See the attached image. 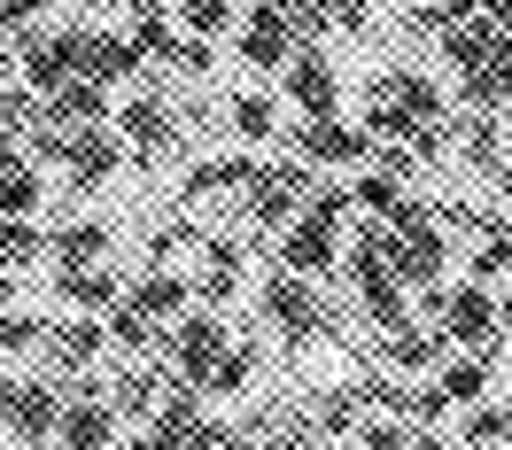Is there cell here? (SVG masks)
<instances>
[{"label": "cell", "mask_w": 512, "mask_h": 450, "mask_svg": "<svg viewBox=\"0 0 512 450\" xmlns=\"http://www.w3.org/2000/svg\"><path fill=\"white\" fill-rule=\"evenodd\" d=\"M249 171H256V156H218V163H194L187 171V202H202V194H241L249 187Z\"/></svg>", "instance_id": "25"}, {"label": "cell", "mask_w": 512, "mask_h": 450, "mask_svg": "<svg viewBox=\"0 0 512 450\" xmlns=\"http://www.w3.org/2000/svg\"><path fill=\"white\" fill-rule=\"evenodd\" d=\"M109 443H117L109 396H70L63 419H55V450H109Z\"/></svg>", "instance_id": "16"}, {"label": "cell", "mask_w": 512, "mask_h": 450, "mask_svg": "<svg viewBox=\"0 0 512 450\" xmlns=\"http://www.w3.org/2000/svg\"><path fill=\"white\" fill-rule=\"evenodd\" d=\"M39 109H47V101H39L32 86H8V94H0V125H8V132H24Z\"/></svg>", "instance_id": "42"}, {"label": "cell", "mask_w": 512, "mask_h": 450, "mask_svg": "<svg viewBox=\"0 0 512 450\" xmlns=\"http://www.w3.org/2000/svg\"><path fill=\"white\" fill-rule=\"evenodd\" d=\"M132 163V148H125V132H109V125H70V156H63V171H70V187L78 194H101L117 171Z\"/></svg>", "instance_id": "9"}, {"label": "cell", "mask_w": 512, "mask_h": 450, "mask_svg": "<svg viewBox=\"0 0 512 450\" xmlns=\"http://www.w3.org/2000/svg\"><path fill=\"white\" fill-rule=\"evenodd\" d=\"M47 117L55 125H109V86L101 78H63L47 94Z\"/></svg>", "instance_id": "22"}, {"label": "cell", "mask_w": 512, "mask_h": 450, "mask_svg": "<svg viewBox=\"0 0 512 450\" xmlns=\"http://www.w3.org/2000/svg\"><path fill=\"white\" fill-rule=\"evenodd\" d=\"M8 70H16V47H0V78H8Z\"/></svg>", "instance_id": "52"}, {"label": "cell", "mask_w": 512, "mask_h": 450, "mask_svg": "<svg viewBox=\"0 0 512 450\" xmlns=\"http://www.w3.org/2000/svg\"><path fill=\"white\" fill-rule=\"evenodd\" d=\"M101 326H109V342H117V350H132V357H148V350L163 342V326H156V319H140L132 303H117V311H101Z\"/></svg>", "instance_id": "33"}, {"label": "cell", "mask_w": 512, "mask_h": 450, "mask_svg": "<svg viewBox=\"0 0 512 450\" xmlns=\"http://www.w3.org/2000/svg\"><path fill=\"white\" fill-rule=\"evenodd\" d=\"M489 381H497V342H489V350H450L443 365H435V388L450 396V412L481 404V396H489Z\"/></svg>", "instance_id": "14"}, {"label": "cell", "mask_w": 512, "mask_h": 450, "mask_svg": "<svg viewBox=\"0 0 512 450\" xmlns=\"http://www.w3.org/2000/svg\"><path fill=\"white\" fill-rule=\"evenodd\" d=\"M319 450H334V443H319Z\"/></svg>", "instance_id": "54"}, {"label": "cell", "mask_w": 512, "mask_h": 450, "mask_svg": "<svg viewBox=\"0 0 512 450\" xmlns=\"http://www.w3.org/2000/svg\"><path fill=\"white\" fill-rule=\"evenodd\" d=\"M63 388L55 381H24V396H16V412H8V435L24 450H39V443H55V419H63Z\"/></svg>", "instance_id": "18"}, {"label": "cell", "mask_w": 512, "mask_h": 450, "mask_svg": "<svg viewBox=\"0 0 512 450\" xmlns=\"http://www.w3.org/2000/svg\"><path fill=\"white\" fill-rule=\"evenodd\" d=\"M156 388H163V357H148V373H125V381H117L109 412H117V419H148V412H156Z\"/></svg>", "instance_id": "31"}, {"label": "cell", "mask_w": 512, "mask_h": 450, "mask_svg": "<svg viewBox=\"0 0 512 450\" xmlns=\"http://www.w3.org/2000/svg\"><path fill=\"white\" fill-rule=\"evenodd\" d=\"M132 47H140V55H163V47H171V24H163V16H132Z\"/></svg>", "instance_id": "44"}, {"label": "cell", "mask_w": 512, "mask_h": 450, "mask_svg": "<svg viewBox=\"0 0 512 450\" xmlns=\"http://www.w3.org/2000/svg\"><path fill=\"white\" fill-rule=\"evenodd\" d=\"M357 412H365V396H357V388H334V396H319V427H326V435H350Z\"/></svg>", "instance_id": "40"}, {"label": "cell", "mask_w": 512, "mask_h": 450, "mask_svg": "<svg viewBox=\"0 0 512 450\" xmlns=\"http://www.w3.org/2000/svg\"><path fill=\"white\" fill-rule=\"evenodd\" d=\"M39 202H47V187H39V171L24 156L0 171V218H39Z\"/></svg>", "instance_id": "29"}, {"label": "cell", "mask_w": 512, "mask_h": 450, "mask_svg": "<svg viewBox=\"0 0 512 450\" xmlns=\"http://www.w3.org/2000/svg\"><path fill=\"white\" fill-rule=\"evenodd\" d=\"M39 8H47V0H0V32H24Z\"/></svg>", "instance_id": "45"}, {"label": "cell", "mask_w": 512, "mask_h": 450, "mask_svg": "<svg viewBox=\"0 0 512 450\" xmlns=\"http://www.w3.org/2000/svg\"><path fill=\"white\" fill-rule=\"evenodd\" d=\"M109 117H117V132H125V148H140V156H163V148L179 140V125H171L163 94H132V101H117Z\"/></svg>", "instance_id": "15"}, {"label": "cell", "mask_w": 512, "mask_h": 450, "mask_svg": "<svg viewBox=\"0 0 512 450\" xmlns=\"http://www.w3.org/2000/svg\"><path fill=\"white\" fill-rule=\"evenodd\" d=\"M125 303H132V311H140V319L171 326V319H179V311H187V303H194V280H179L171 264H148V272H140V280H132V288H125Z\"/></svg>", "instance_id": "19"}, {"label": "cell", "mask_w": 512, "mask_h": 450, "mask_svg": "<svg viewBox=\"0 0 512 450\" xmlns=\"http://www.w3.org/2000/svg\"><path fill=\"white\" fill-rule=\"evenodd\" d=\"M47 350H55V365H63V373H86V365H101V357H109V326L78 311V319L47 326Z\"/></svg>", "instance_id": "21"}, {"label": "cell", "mask_w": 512, "mask_h": 450, "mask_svg": "<svg viewBox=\"0 0 512 450\" xmlns=\"http://www.w3.org/2000/svg\"><path fill=\"white\" fill-rule=\"evenodd\" d=\"M47 326H55V319H39V311H24V303H8V311H0V357L47 350Z\"/></svg>", "instance_id": "35"}, {"label": "cell", "mask_w": 512, "mask_h": 450, "mask_svg": "<svg viewBox=\"0 0 512 450\" xmlns=\"http://www.w3.org/2000/svg\"><path fill=\"white\" fill-rule=\"evenodd\" d=\"M47 257H55V272H63V264H109V225L78 218V225H63V233H47Z\"/></svg>", "instance_id": "24"}, {"label": "cell", "mask_w": 512, "mask_h": 450, "mask_svg": "<svg viewBox=\"0 0 512 450\" xmlns=\"http://www.w3.org/2000/svg\"><path fill=\"white\" fill-rule=\"evenodd\" d=\"M280 78H288L295 125H311V117H342V70H334V55H326L319 39H311V47H295L288 63H280Z\"/></svg>", "instance_id": "4"}, {"label": "cell", "mask_w": 512, "mask_h": 450, "mask_svg": "<svg viewBox=\"0 0 512 450\" xmlns=\"http://www.w3.org/2000/svg\"><path fill=\"white\" fill-rule=\"evenodd\" d=\"M342 218H350V187H311L303 210L280 233V272H303V280H326L342 264Z\"/></svg>", "instance_id": "1"}, {"label": "cell", "mask_w": 512, "mask_h": 450, "mask_svg": "<svg viewBox=\"0 0 512 450\" xmlns=\"http://www.w3.org/2000/svg\"><path fill=\"white\" fill-rule=\"evenodd\" d=\"M474 233H481V241H474V280H481V288H497V280L512 272V225L505 218H481Z\"/></svg>", "instance_id": "26"}, {"label": "cell", "mask_w": 512, "mask_h": 450, "mask_svg": "<svg viewBox=\"0 0 512 450\" xmlns=\"http://www.w3.org/2000/svg\"><path fill=\"white\" fill-rule=\"evenodd\" d=\"M241 24V39H233V55L249 70H280L295 55V32H288V16L272 8V0H249V16H233Z\"/></svg>", "instance_id": "12"}, {"label": "cell", "mask_w": 512, "mask_h": 450, "mask_svg": "<svg viewBox=\"0 0 512 450\" xmlns=\"http://www.w3.org/2000/svg\"><path fill=\"white\" fill-rule=\"evenodd\" d=\"M396 202H404V171H381V163H373V171L350 179V210H365V218H388Z\"/></svg>", "instance_id": "28"}, {"label": "cell", "mask_w": 512, "mask_h": 450, "mask_svg": "<svg viewBox=\"0 0 512 450\" xmlns=\"http://www.w3.org/2000/svg\"><path fill=\"white\" fill-rule=\"evenodd\" d=\"M163 55H171L179 70H194V78H202V70H210V39H194V32H171V47H163Z\"/></svg>", "instance_id": "43"}, {"label": "cell", "mask_w": 512, "mask_h": 450, "mask_svg": "<svg viewBox=\"0 0 512 450\" xmlns=\"http://www.w3.org/2000/svg\"><path fill=\"white\" fill-rule=\"evenodd\" d=\"M132 16H163V0H125Z\"/></svg>", "instance_id": "50"}, {"label": "cell", "mask_w": 512, "mask_h": 450, "mask_svg": "<svg viewBox=\"0 0 512 450\" xmlns=\"http://www.w3.org/2000/svg\"><path fill=\"white\" fill-rule=\"evenodd\" d=\"M466 443H481V450H497V443H512V412L505 404H466Z\"/></svg>", "instance_id": "37"}, {"label": "cell", "mask_w": 512, "mask_h": 450, "mask_svg": "<svg viewBox=\"0 0 512 450\" xmlns=\"http://www.w3.org/2000/svg\"><path fill=\"white\" fill-rule=\"evenodd\" d=\"M16 396H24V381H0V427H8V412H16Z\"/></svg>", "instance_id": "48"}, {"label": "cell", "mask_w": 512, "mask_h": 450, "mask_svg": "<svg viewBox=\"0 0 512 450\" xmlns=\"http://www.w3.org/2000/svg\"><path fill=\"white\" fill-rule=\"evenodd\" d=\"M512 47V24H489V16H458V24H443V63L458 70V78H474V70H489L497 55Z\"/></svg>", "instance_id": "11"}, {"label": "cell", "mask_w": 512, "mask_h": 450, "mask_svg": "<svg viewBox=\"0 0 512 450\" xmlns=\"http://www.w3.org/2000/svg\"><path fill=\"white\" fill-rule=\"evenodd\" d=\"M435 117H450V101L427 70H381V78L365 86V117H357V125L373 132V140H404V132L435 125Z\"/></svg>", "instance_id": "2"}, {"label": "cell", "mask_w": 512, "mask_h": 450, "mask_svg": "<svg viewBox=\"0 0 512 450\" xmlns=\"http://www.w3.org/2000/svg\"><path fill=\"white\" fill-rule=\"evenodd\" d=\"M373 132L350 125V117H311V125H295V163H319V171H357V163H373Z\"/></svg>", "instance_id": "7"}, {"label": "cell", "mask_w": 512, "mask_h": 450, "mask_svg": "<svg viewBox=\"0 0 512 450\" xmlns=\"http://www.w3.org/2000/svg\"><path fill=\"white\" fill-rule=\"evenodd\" d=\"M350 435H357V443H365V450H404V443H412V427H404V419H396V412H388V419H357Z\"/></svg>", "instance_id": "41"}, {"label": "cell", "mask_w": 512, "mask_h": 450, "mask_svg": "<svg viewBox=\"0 0 512 450\" xmlns=\"http://www.w3.org/2000/svg\"><path fill=\"white\" fill-rule=\"evenodd\" d=\"M249 373H256V350L249 342H225L218 357H210V373H202V396H241V388H249Z\"/></svg>", "instance_id": "27"}, {"label": "cell", "mask_w": 512, "mask_h": 450, "mask_svg": "<svg viewBox=\"0 0 512 450\" xmlns=\"http://www.w3.org/2000/svg\"><path fill=\"white\" fill-rule=\"evenodd\" d=\"M505 412H512V396H505Z\"/></svg>", "instance_id": "53"}, {"label": "cell", "mask_w": 512, "mask_h": 450, "mask_svg": "<svg viewBox=\"0 0 512 450\" xmlns=\"http://www.w3.org/2000/svg\"><path fill=\"white\" fill-rule=\"evenodd\" d=\"M319 8H326V24H350V32L365 24V0H319Z\"/></svg>", "instance_id": "46"}, {"label": "cell", "mask_w": 512, "mask_h": 450, "mask_svg": "<svg viewBox=\"0 0 512 450\" xmlns=\"http://www.w3.org/2000/svg\"><path fill=\"white\" fill-rule=\"evenodd\" d=\"M148 63L132 39H117V32H86L78 24V78H101V86H117V78H132V70Z\"/></svg>", "instance_id": "20"}, {"label": "cell", "mask_w": 512, "mask_h": 450, "mask_svg": "<svg viewBox=\"0 0 512 450\" xmlns=\"http://www.w3.org/2000/svg\"><path fill=\"white\" fill-rule=\"evenodd\" d=\"M303 194H311V171L303 163H256L249 187H241V202H249V225H288L295 210H303Z\"/></svg>", "instance_id": "8"}, {"label": "cell", "mask_w": 512, "mask_h": 450, "mask_svg": "<svg viewBox=\"0 0 512 450\" xmlns=\"http://www.w3.org/2000/svg\"><path fill=\"white\" fill-rule=\"evenodd\" d=\"M171 8H179V32H194V39L233 32V16H241V0H171Z\"/></svg>", "instance_id": "34"}, {"label": "cell", "mask_w": 512, "mask_h": 450, "mask_svg": "<svg viewBox=\"0 0 512 450\" xmlns=\"http://www.w3.org/2000/svg\"><path fill=\"white\" fill-rule=\"evenodd\" d=\"M8 47H16V70H24V86H32L39 101L55 94L63 78H78V24H70V32H39V24H24V32H8Z\"/></svg>", "instance_id": "5"}, {"label": "cell", "mask_w": 512, "mask_h": 450, "mask_svg": "<svg viewBox=\"0 0 512 450\" xmlns=\"http://www.w3.org/2000/svg\"><path fill=\"white\" fill-rule=\"evenodd\" d=\"M443 412H450V396H443L435 381H427V388H404V404H396V419H404V427H435Z\"/></svg>", "instance_id": "38"}, {"label": "cell", "mask_w": 512, "mask_h": 450, "mask_svg": "<svg viewBox=\"0 0 512 450\" xmlns=\"http://www.w3.org/2000/svg\"><path fill=\"white\" fill-rule=\"evenodd\" d=\"M16 156H24V140H16V132L0 125V171H8V163H16Z\"/></svg>", "instance_id": "47"}, {"label": "cell", "mask_w": 512, "mask_h": 450, "mask_svg": "<svg viewBox=\"0 0 512 450\" xmlns=\"http://www.w3.org/2000/svg\"><path fill=\"white\" fill-rule=\"evenodd\" d=\"M241 295V241H210V257H202V280H194V303H233Z\"/></svg>", "instance_id": "23"}, {"label": "cell", "mask_w": 512, "mask_h": 450, "mask_svg": "<svg viewBox=\"0 0 512 450\" xmlns=\"http://www.w3.org/2000/svg\"><path fill=\"white\" fill-rule=\"evenodd\" d=\"M435 326L450 334V350H489L497 342V288H481V280L443 288V319Z\"/></svg>", "instance_id": "10"}, {"label": "cell", "mask_w": 512, "mask_h": 450, "mask_svg": "<svg viewBox=\"0 0 512 450\" xmlns=\"http://www.w3.org/2000/svg\"><path fill=\"white\" fill-rule=\"evenodd\" d=\"M256 303H264V326H272V334H288V350H311L326 334V303H319V288H311L303 272H272Z\"/></svg>", "instance_id": "3"}, {"label": "cell", "mask_w": 512, "mask_h": 450, "mask_svg": "<svg viewBox=\"0 0 512 450\" xmlns=\"http://www.w3.org/2000/svg\"><path fill=\"white\" fill-rule=\"evenodd\" d=\"M272 8L288 16L295 47H311V39H326V8H319V0H272Z\"/></svg>", "instance_id": "39"}, {"label": "cell", "mask_w": 512, "mask_h": 450, "mask_svg": "<svg viewBox=\"0 0 512 450\" xmlns=\"http://www.w3.org/2000/svg\"><path fill=\"white\" fill-rule=\"evenodd\" d=\"M443 357H450L443 326H412V319H404V326H388V334H381V365H388V373H435Z\"/></svg>", "instance_id": "13"}, {"label": "cell", "mask_w": 512, "mask_h": 450, "mask_svg": "<svg viewBox=\"0 0 512 450\" xmlns=\"http://www.w3.org/2000/svg\"><path fill=\"white\" fill-rule=\"evenodd\" d=\"M125 450H163V443H156V435H132V443H125Z\"/></svg>", "instance_id": "51"}, {"label": "cell", "mask_w": 512, "mask_h": 450, "mask_svg": "<svg viewBox=\"0 0 512 450\" xmlns=\"http://www.w3.org/2000/svg\"><path fill=\"white\" fill-rule=\"evenodd\" d=\"M497 342H512V295H497Z\"/></svg>", "instance_id": "49"}, {"label": "cell", "mask_w": 512, "mask_h": 450, "mask_svg": "<svg viewBox=\"0 0 512 450\" xmlns=\"http://www.w3.org/2000/svg\"><path fill=\"white\" fill-rule=\"evenodd\" d=\"M39 249H47L39 218H0V272H24V264H39Z\"/></svg>", "instance_id": "32"}, {"label": "cell", "mask_w": 512, "mask_h": 450, "mask_svg": "<svg viewBox=\"0 0 512 450\" xmlns=\"http://www.w3.org/2000/svg\"><path fill=\"white\" fill-rule=\"evenodd\" d=\"M466 163H474V171H489V179L505 171V132H497V117H489V109H466Z\"/></svg>", "instance_id": "30"}, {"label": "cell", "mask_w": 512, "mask_h": 450, "mask_svg": "<svg viewBox=\"0 0 512 450\" xmlns=\"http://www.w3.org/2000/svg\"><path fill=\"white\" fill-rule=\"evenodd\" d=\"M233 132H241V140H272V132H280V101L272 94H233Z\"/></svg>", "instance_id": "36"}, {"label": "cell", "mask_w": 512, "mask_h": 450, "mask_svg": "<svg viewBox=\"0 0 512 450\" xmlns=\"http://www.w3.org/2000/svg\"><path fill=\"white\" fill-rule=\"evenodd\" d=\"M55 295H63L70 311L101 319V311H117V303H125V280H117L109 264H63V272H55Z\"/></svg>", "instance_id": "17"}, {"label": "cell", "mask_w": 512, "mask_h": 450, "mask_svg": "<svg viewBox=\"0 0 512 450\" xmlns=\"http://www.w3.org/2000/svg\"><path fill=\"white\" fill-rule=\"evenodd\" d=\"M218 350H225V319L218 311H179V319L163 326V342H156L163 373H179V381H202Z\"/></svg>", "instance_id": "6"}]
</instances>
